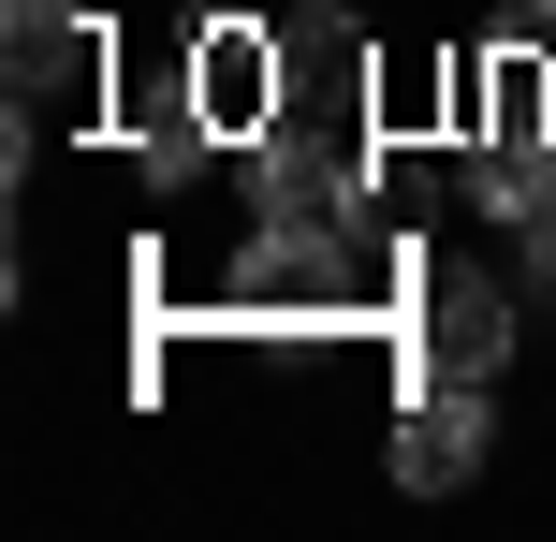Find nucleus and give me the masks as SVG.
Instances as JSON below:
<instances>
[{
	"label": "nucleus",
	"mask_w": 556,
	"mask_h": 542,
	"mask_svg": "<svg viewBox=\"0 0 556 542\" xmlns=\"http://www.w3.org/2000/svg\"><path fill=\"white\" fill-rule=\"evenodd\" d=\"M352 176H366V45L352 29H293L278 103H264V191H278V220H337Z\"/></svg>",
	"instance_id": "obj_1"
},
{
	"label": "nucleus",
	"mask_w": 556,
	"mask_h": 542,
	"mask_svg": "<svg viewBox=\"0 0 556 542\" xmlns=\"http://www.w3.org/2000/svg\"><path fill=\"white\" fill-rule=\"evenodd\" d=\"M410 367H425V381H498V367H513V279L440 264V279L410 293Z\"/></svg>",
	"instance_id": "obj_2"
},
{
	"label": "nucleus",
	"mask_w": 556,
	"mask_h": 542,
	"mask_svg": "<svg viewBox=\"0 0 556 542\" xmlns=\"http://www.w3.org/2000/svg\"><path fill=\"white\" fill-rule=\"evenodd\" d=\"M0 59H15V133H45L74 88H103V29H88V0H0Z\"/></svg>",
	"instance_id": "obj_3"
},
{
	"label": "nucleus",
	"mask_w": 556,
	"mask_h": 542,
	"mask_svg": "<svg viewBox=\"0 0 556 542\" xmlns=\"http://www.w3.org/2000/svg\"><path fill=\"white\" fill-rule=\"evenodd\" d=\"M483 455H498L483 381H410V411H395V484H410V499H454V484H483Z\"/></svg>",
	"instance_id": "obj_4"
},
{
	"label": "nucleus",
	"mask_w": 556,
	"mask_h": 542,
	"mask_svg": "<svg viewBox=\"0 0 556 542\" xmlns=\"http://www.w3.org/2000/svg\"><path fill=\"white\" fill-rule=\"evenodd\" d=\"M264 74H278V45H250V29H220V45L191 59V88H205V103H220V117H264V103H278Z\"/></svg>",
	"instance_id": "obj_5"
},
{
	"label": "nucleus",
	"mask_w": 556,
	"mask_h": 542,
	"mask_svg": "<svg viewBox=\"0 0 556 542\" xmlns=\"http://www.w3.org/2000/svg\"><path fill=\"white\" fill-rule=\"evenodd\" d=\"M513 264H528V293L556 308V191H542V205H513Z\"/></svg>",
	"instance_id": "obj_6"
},
{
	"label": "nucleus",
	"mask_w": 556,
	"mask_h": 542,
	"mask_svg": "<svg viewBox=\"0 0 556 542\" xmlns=\"http://www.w3.org/2000/svg\"><path fill=\"white\" fill-rule=\"evenodd\" d=\"M528 45H556V0H528Z\"/></svg>",
	"instance_id": "obj_7"
}]
</instances>
